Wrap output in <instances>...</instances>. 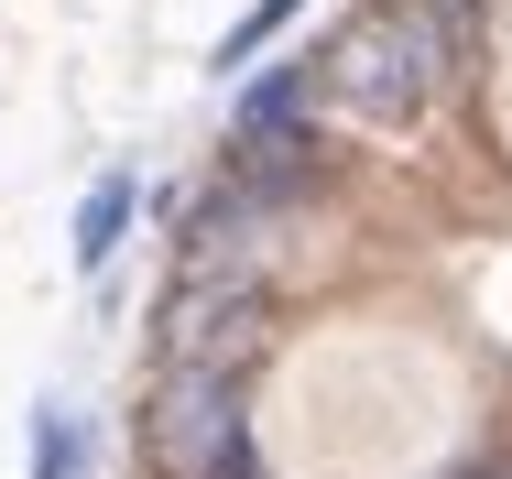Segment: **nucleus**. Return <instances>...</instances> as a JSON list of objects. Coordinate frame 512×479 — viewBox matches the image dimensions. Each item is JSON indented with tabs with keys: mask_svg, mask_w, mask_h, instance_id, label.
<instances>
[{
	"mask_svg": "<svg viewBox=\"0 0 512 479\" xmlns=\"http://www.w3.org/2000/svg\"><path fill=\"white\" fill-rule=\"evenodd\" d=\"M295 11H306V0H251V11H240V22L218 33V55H207V66H218V77H251V66L273 55V33H284Z\"/></svg>",
	"mask_w": 512,
	"mask_h": 479,
	"instance_id": "5",
	"label": "nucleus"
},
{
	"mask_svg": "<svg viewBox=\"0 0 512 479\" xmlns=\"http://www.w3.org/2000/svg\"><path fill=\"white\" fill-rule=\"evenodd\" d=\"M458 0H382V11H360L338 44H327V77L316 88L338 98L349 120H371V131H404L436 109L447 88V66H458Z\"/></svg>",
	"mask_w": 512,
	"mask_h": 479,
	"instance_id": "1",
	"label": "nucleus"
},
{
	"mask_svg": "<svg viewBox=\"0 0 512 479\" xmlns=\"http://www.w3.org/2000/svg\"><path fill=\"white\" fill-rule=\"evenodd\" d=\"M251 479H262V469H251Z\"/></svg>",
	"mask_w": 512,
	"mask_h": 479,
	"instance_id": "7",
	"label": "nucleus"
},
{
	"mask_svg": "<svg viewBox=\"0 0 512 479\" xmlns=\"http://www.w3.org/2000/svg\"><path fill=\"white\" fill-rule=\"evenodd\" d=\"M33 479H88V425H77L66 403L33 414Z\"/></svg>",
	"mask_w": 512,
	"mask_h": 479,
	"instance_id": "6",
	"label": "nucleus"
},
{
	"mask_svg": "<svg viewBox=\"0 0 512 479\" xmlns=\"http://www.w3.org/2000/svg\"><path fill=\"white\" fill-rule=\"evenodd\" d=\"M153 469L164 479H251V403H240V371L229 360H164Z\"/></svg>",
	"mask_w": 512,
	"mask_h": 479,
	"instance_id": "2",
	"label": "nucleus"
},
{
	"mask_svg": "<svg viewBox=\"0 0 512 479\" xmlns=\"http://www.w3.org/2000/svg\"><path fill=\"white\" fill-rule=\"evenodd\" d=\"M131 207H142V175L109 164L99 186H88V207H77V273H109V251L131 240Z\"/></svg>",
	"mask_w": 512,
	"mask_h": 479,
	"instance_id": "4",
	"label": "nucleus"
},
{
	"mask_svg": "<svg viewBox=\"0 0 512 479\" xmlns=\"http://www.w3.org/2000/svg\"><path fill=\"white\" fill-rule=\"evenodd\" d=\"M306 66H262L251 88H240V120H229V153H273V142H306L295 120H306Z\"/></svg>",
	"mask_w": 512,
	"mask_h": 479,
	"instance_id": "3",
	"label": "nucleus"
}]
</instances>
